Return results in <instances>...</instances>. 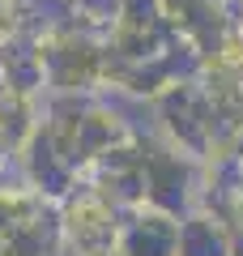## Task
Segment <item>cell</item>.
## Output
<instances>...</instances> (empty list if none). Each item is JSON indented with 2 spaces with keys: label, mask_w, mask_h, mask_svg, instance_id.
Listing matches in <instances>:
<instances>
[{
  "label": "cell",
  "mask_w": 243,
  "mask_h": 256,
  "mask_svg": "<svg viewBox=\"0 0 243 256\" xmlns=\"http://www.w3.org/2000/svg\"><path fill=\"white\" fill-rule=\"evenodd\" d=\"M18 30V0H0V43Z\"/></svg>",
  "instance_id": "1"
}]
</instances>
